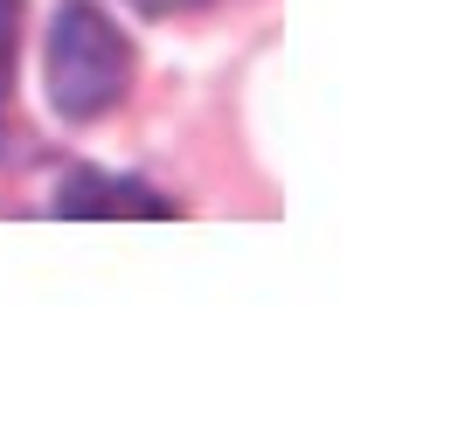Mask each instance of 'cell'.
Listing matches in <instances>:
<instances>
[{"label": "cell", "instance_id": "1", "mask_svg": "<svg viewBox=\"0 0 458 437\" xmlns=\"http://www.w3.org/2000/svg\"><path fill=\"white\" fill-rule=\"evenodd\" d=\"M132 84V49L125 35L90 7V0H70L49 29V97L70 125H90L105 118Z\"/></svg>", "mask_w": 458, "mask_h": 437}, {"label": "cell", "instance_id": "3", "mask_svg": "<svg viewBox=\"0 0 458 437\" xmlns=\"http://www.w3.org/2000/svg\"><path fill=\"white\" fill-rule=\"evenodd\" d=\"M14 63H21V0H0V125L14 105Z\"/></svg>", "mask_w": 458, "mask_h": 437}, {"label": "cell", "instance_id": "2", "mask_svg": "<svg viewBox=\"0 0 458 437\" xmlns=\"http://www.w3.org/2000/svg\"><path fill=\"white\" fill-rule=\"evenodd\" d=\"M56 215H146V223H167L174 202L118 174H70L56 188Z\"/></svg>", "mask_w": 458, "mask_h": 437}, {"label": "cell", "instance_id": "4", "mask_svg": "<svg viewBox=\"0 0 458 437\" xmlns=\"http://www.w3.org/2000/svg\"><path fill=\"white\" fill-rule=\"evenodd\" d=\"M132 7H146V14H188V7H208V0H132Z\"/></svg>", "mask_w": 458, "mask_h": 437}]
</instances>
